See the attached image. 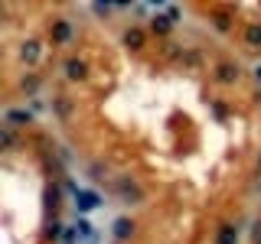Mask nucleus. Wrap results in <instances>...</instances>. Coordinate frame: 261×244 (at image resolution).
Instances as JSON below:
<instances>
[{
  "mask_svg": "<svg viewBox=\"0 0 261 244\" xmlns=\"http://www.w3.org/2000/svg\"><path fill=\"white\" fill-rule=\"evenodd\" d=\"M167 26H170V20H163V17H157V20H153V30H157V33H163Z\"/></svg>",
  "mask_w": 261,
  "mask_h": 244,
  "instance_id": "11",
  "label": "nucleus"
},
{
  "mask_svg": "<svg viewBox=\"0 0 261 244\" xmlns=\"http://www.w3.org/2000/svg\"><path fill=\"white\" fill-rule=\"evenodd\" d=\"M53 36H56V39H59V43H65V39H69V23H56Z\"/></svg>",
  "mask_w": 261,
  "mask_h": 244,
  "instance_id": "5",
  "label": "nucleus"
},
{
  "mask_svg": "<svg viewBox=\"0 0 261 244\" xmlns=\"http://www.w3.org/2000/svg\"><path fill=\"white\" fill-rule=\"evenodd\" d=\"M65 72H69V78H85V62H75L72 59V62L65 65Z\"/></svg>",
  "mask_w": 261,
  "mask_h": 244,
  "instance_id": "4",
  "label": "nucleus"
},
{
  "mask_svg": "<svg viewBox=\"0 0 261 244\" xmlns=\"http://www.w3.org/2000/svg\"><path fill=\"white\" fill-rule=\"evenodd\" d=\"M23 55H26V59H36V43L26 46V49H23Z\"/></svg>",
  "mask_w": 261,
  "mask_h": 244,
  "instance_id": "13",
  "label": "nucleus"
},
{
  "mask_svg": "<svg viewBox=\"0 0 261 244\" xmlns=\"http://www.w3.org/2000/svg\"><path fill=\"white\" fill-rule=\"evenodd\" d=\"M124 43H128V46H134V49H137V46L144 43V36H141V33H137V30H130L128 36H124Z\"/></svg>",
  "mask_w": 261,
  "mask_h": 244,
  "instance_id": "7",
  "label": "nucleus"
},
{
  "mask_svg": "<svg viewBox=\"0 0 261 244\" xmlns=\"http://www.w3.org/2000/svg\"><path fill=\"white\" fill-rule=\"evenodd\" d=\"M121 192L130 195V199H141V189H137V186H130V182H121Z\"/></svg>",
  "mask_w": 261,
  "mask_h": 244,
  "instance_id": "9",
  "label": "nucleus"
},
{
  "mask_svg": "<svg viewBox=\"0 0 261 244\" xmlns=\"http://www.w3.org/2000/svg\"><path fill=\"white\" fill-rule=\"evenodd\" d=\"M245 36H248L251 46H258V43H261V26H248V33H245Z\"/></svg>",
  "mask_w": 261,
  "mask_h": 244,
  "instance_id": "8",
  "label": "nucleus"
},
{
  "mask_svg": "<svg viewBox=\"0 0 261 244\" xmlns=\"http://www.w3.org/2000/svg\"><path fill=\"white\" fill-rule=\"evenodd\" d=\"M219 78H222V82H232V78H235V72H232V69H228V65H225V69H222V75H219Z\"/></svg>",
  "mask_w": 261,
  "mask_h": 244,
  "instance_id": "12",
  "label": "nucleus"
},
{
  "mask_svg": "<svg viewBox=\"0 0 261 244\" xmlns=\"http://www.w3.org/2000/svg\"><path fill=\"white\" fill-rule=\"evenodd\" d=\"M255 241H258V244H261V225H258V231H255Z\"/></svg>",
  "mask_w": 261,
  "mask_h": 244,
  "instance_id": "14",
  "label": "nucleus"
},
{
  "mask_svg": "<svg viewBox=\"0 0 261 244\" xmlns=\"http://www.w3.org/2000/svg\"><path fill=\"white\" fill-rule=\"evenodd\" d=\"M7 121H10V124H23V121H30V111H10Z\"/></svg>",
  "mask_w": 261,
  "mask_h": 244,
  "instance_id": "6",
  "label": "nucleus"
},
{
  "mask_svg": "<svg viewBox=\"0 0 261 244\" xmlns=\"http://www.w3.org/2000/svg\"><path fill=\"white\" fill-rule=\"evenodd\" d=\"M258 78H261V69H258Z\"/></svg>",
  "mask_w": 261,
  "mask_h": 244,
  "instance_id": "15",
  "label": "nucleus"
},
{
  "mask_svg": "<svg viewBox=\"0 0 261 244\" xmlns=\"http://www.w3.org/2000/svg\"><path fill=\"white\" fill-rule=\"evenodd\" d=\"M78 231L85 234L88 241H95V234H92V225H88V222H78Z\"/></svg>",
  "mask_w": 261,
  "mask_h": 244,
  "instance_id": "10",
  "label": "nucleus"
},
{
  "mask_svg": "<svg viewBox=\"0 0 261 244\" xmlns=\"http://www.w3.org/2000/svg\"><path fill=\"white\" fill-rule=\"evenodd\" d=\"M130 231H134V225H130L128 218H118V222H114V238H118V241L130 238Z\"/></svg>",
  "mask_w": 261,
  "mask_h": 244,
  "instance_id": "3",
  "label": "nucleus"
},
{
  "mask_svg": "<svg viewBox=\"0 0 261 244\" xmlns=\"http://www.w3.org/2000/svg\"><path fill=\"white\" fill-rule=\"evenodd\" d=\"M235 241H239V228H235V225H222L216 244H235Z\"/></svg>",
  "mask_w": 261,
  "mask_h": 244,
  "instance_id": "2",
  "label": "nucleus"
},
{
  "mask_svg": "<svg viewBox=\"0 0 261 244\" xmlns=\"http://www.w3.org/2000/svg\"><path fill=\"white\" fill-rule=\"evenodd\" d=\"M75 205H78V212H92V209H98V195H95V192L78 189L75 192Z\"/></svg>",
  "mask_w": 261,
  "mask_h": 244,
  "instance_id": "1",
  "label": "nucleus"
}]
</instances>
